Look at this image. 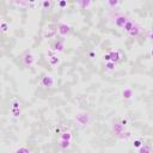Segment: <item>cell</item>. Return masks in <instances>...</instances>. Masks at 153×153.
Listing matches in <instances>:
<instances>
[{
    "mask_svg": "<svg viewBox=\"0 0 153 153\" xmlns=\"http://www.w3.org/2000/svg\"><path fill=\"white\" fill-rule=\"evenodd\" d=\"M0 25H1V31H2V32H6V31L8 30V24H7L5 20H2Z\"/></svg>",
    "mask_w": 153,
    "mask_h": 153,
    "instance_id": "cell-23",
    "label": "cell"
},
{
    "mask_svg": "<svg viewBox=\"0 0 153 153\" xmlns=\"http://www.w3.org/2000/svg\"><path fill=\"white\" fill-rule=\"evenodd\" d=\"M94 55H96V53H94V51H91V53H90V56H91V57H93Z\"/></svg>",
    "mask_w": 153,
    "mask_h": 153,
    "instance_id": "cell-30",
    "label": "cell"
},
{
    "mask_svg": "<svg viewBox=\"0 0 153 153\" xmlns=\"http://www.w3.org/2000/svg\"><path fill=\"white\" fill-rule=\"evenodd\" d=\"M60 147L62 148V149H67V148H69L71 147V141H67V140H60Z\"/></svg>",
    "mask_w": 153,
    "mask_h": 153,
    "instance_id": "cell-18",
    "label": "cell"
},
{
    "mask_svg": "<svg viewBox=\"0 0 153 153\" xmlns=\"http://www.w3.org/2000/svg\"><path fill=\"white\" fill-rule=\"evenodd\" d=\"M106 5L110 6V7H115L118 5V1H106Z\"/></svg>",
    "mask_w": 153,
    "mask_h": 153,
    "instance_id": "cell-26",
    "label": "cell"
},
{
    "mask_svg": "<svg viewBox=\"0 0 153 153\" xmlns=\"http://www.w3.org/2000/svg\"><path fill=\"white\" fill-rule=\"evenodd\" d=\"M35 61H36V59H35V56H33L32 53L27 51V53H25V54L23 55V62H24V65H25L26 67H31V66H33Z\"/></svg>",
    "mask_w": 153,
    "mask_h": 153,
    "instance_id": "cell-6",
    "label": "cell"
},
{
    "mask_svg": "<svg viewBox=\"0 0 153 153\" xmlns=\"http://www.w3.org/2000/svg\"><path fill=\"white\" fill-rule=\"evenodd\" d=\"M103 59H104V61H105V62H109V61H111V57H110V54H105V55L103 56Z\"/></svg>",
    "mask_w": 153,
    "mask_h": 153,
    "instance_id": "cell-27",
    "label": "cell"
},
{
    "mask_svg": "<svg viewBox=\"0 0 153 153\" xmlns=\"http://www.w3.org/2000/svg\"><path fill=\"white\" fill-rule=\"evenodd\" d=\"M92 2L91 1H80V2H78V5H80V6H82L84 8H86L87 6H90Z\"/></svg>",
    "mask_w": 153,
    "mask_h": 153,
    "instance_id": "cell-25",
    "label": "cell"
},
{
    "mask_svg": "<svg viewBox=\"0 0 153 153\" xmlns=\"http://www.w3.org/2000/svg\"><path fill=\"white\" fill-rule=\"evenodd\" d=\"M59 6H60L61 8L66 7V6H67V1H60V2H59Z\"/></svg>",
    "mask_w": 153,
    "mask_h": 153,
    "instance_id": "cell-28",
    "label": "cell"
},
{
    "mask_svg": "<svg viewBox=\"0 0 153 153\" xmlns=\"http://www.w3.org/2000/svg\"><path fill=\"white\" fill-rule=\"evenodd\" d=\"M48 62L50 63V66H55V65H57V63L60 62V57H59L57 54H55L51 49H50L49 53H48Z\"/></svg>",
    "mask_w": 153,
    "mask_h": 153,
    "instance_id": "cell-8",
    "label": "cell"
},
{
    "mask_svg": "<svg viewBox=\"0 0 153 153\" xmlns=\"http://www.w3.org/2000/svg\"><path fill=\"white\" fill-rule=\"evenodd\" d=\"M50 49H51L55 54L62 53V51L65 50V39H57V41H55Z\"/></svg>",
    "mask_w": 153,
    "mask_h": 153,
    "instance_id": "cell-5",
    "label": "cell"
},
{
    "mask_svg": "<svg viewBox=\"0 0 153 153\" xmlns=\"http://www.w3.org/2000/svg\"><path fill=\"white\" fill-rule=\"evenodd\" d=\"M74 120H75V122L80 127H86V126H88L92 122V116L90 114L85 112V111H80V112H76L75 114Z\"/></svg>",
    "mask_w": 153,
    "mask_h": 153,
    "instance_id": "cell-1",
    "label": "cell"
},
{
    "mask_svg": "<svg viewBox=\"0 0 153 153\" xmlns=\"http://www.w3.org/2000/svg\"><path fill=\"white\" fill-rule=\"evenodd\" d=\"M122 96H123L124 99H130V98L133 97V91H131V88L126 87V88L123 90V92H122Z\"/></svg>",
    "mask_w": 153,
    "mask_h": 153,
    "instance_id": "cell-14",
    "label": "cell"
},
{
    "mask_svg": "<svg viewBox=\"0 0 153 153\" xmlns=\"http://www.w3.org/2000/svg\"><path fill=\"white\" fill-rule=\"evenodd\" d=\"M57 35L62 38L65 36H67L69 32H71V26L67 24V23H60L57 26Z\"/></svg>",
    "mask_w": 153,
    "mask_h": 153,
    "instance_id": "cell-3",
    "label": "cell"
},
{
    "mask_svg": "<svg viewBox=\"0 0 153 153\" xmlns=\"http://www.w3.org/2000/svg\"><path fill=\"white\" fill-rule=\"evenodd\" d=\"M126 130V127L124 126H122L120 122H116V123H114V126H112V131H114V134L115 135H118V134H121L122 131H124Z\"/></svg>",
    "mask_w": 153,
    "mask_h": 153,
    "instance_id": "cell-11",
    "label": "cell"
},
{
    "mask_svg": "<svg viewBox=\"0 0 153 153\" xmlns=\"http://www.w3.org/2000/svg\"><path fill=\"white\" fill-rule=\"evenodd\" d=\"M151 55H152V57H153V48L151 49Z\"/></svg>",
    "mask_w": 153,
    "mask_h": 153,
    "instance_id": "cell-31",
    "label": "cell"
},
{
    "mask_svg": "<svg viewBox=\"0 0 153 153\" xmlns=\"http://www.w3.org/2000/svg\"><path fill=\"white\" fill-rule=\"evenodd\" d=\"M10 111H11V115L16 118H18L20 116V109H10Z\"/></svg>",
    "mask_w": 153,
    "mask_h": 153,
    "instance_id": "cell-21",
    "label": "cell"
},
{
    "mask_svg": "<svg viewBox=\"0 0 153 153\" xmlns=\"http://www.w3.org/2000/svg\"><path fill=\"white\" fill-rule=\"evenodd\" d=\"M134 25H135V20H134V19H131V18H128L127 23H126V24H124V26H123V30H124L127 33H129V32L133 30Z\"/></svg>",
    "mask_w": 153,
    "mask_h": 153,
    "instance_id": "cell-12",
    "label": "cell"
},
{
    "mask_svg": "<svg viewBox=\"0 0 153 153\" xmlns=\"http://www.w3.org/2000/svg\"><path fill=\"white\" fill-rule=\"evenodd\" d=\"M139 153H152V148H151L149 145L143 143V145L139 148Z\"/></svg>",
    "mask_w": 153,
    "mask_h": 153,
    "instance_id": "cell-16",
    "label": "cell"
},
{
    "mask_svg": "<svg viewBox=\"0 0 153 153\" xmlns=\"http://www.w3.org/2000/svg\"><path fill=\"white\" fill-rule=\"evenodd\" d=\"M116 137L120 139V140H122V141H128V140H130V139L133 137V131H130V130H124V131H122L121 134L116 135Z\"/></svg>",
    "mask_w": 153,
    "mask_h": 153,
    "instance_id": "cell-9",
    "label": "cell"
},
{
    "mask_svg": "<svg viewBox=\"0 0 153 153\" xmlns=\"http://www.w3.org/2000/svg\"><path fill=\"white\" fill-rule=\"evenodd\" d=\"M127 20H128V17H127L126 14L118 13V14L115 17V25H116V27L123 29V26H124V24L127 23Z\"/></svg>",
    "mask_w": 153,
    "mask_h": 153,
    "instance_id": "cell-4",
    "label": "cell"
},
{
    "mask_svg": "<svg viewBox=\"0 0 153 153\" xmlns=\"http://www.w3.org/2000/svg\"><path fill=\"white\" fill-rule=\"evenodd\" d=\"M39 85H41L42 87H45V88H51V87H54V85H55V79H54V76L50 75V74L43 75L42 79H41V81H39Z\"/></svg>",
    "mask_w": 153,
    "mask_h": 153,
    "instance_id": "cell-2",
    "label": "cell"
},
{
    "mask_svg": "<svg viewBox=\"0 0 153 153\" xmlns=\"http://www.w3.org/2000/svg\"><path fill=\"white\" fill-rule=\"evenodd\" d=\"M115 62L112 61H109V62H105V69L106 71H114L115 69Z\"/></svg>",
    "mask_w": 153,
    "mask_h": 153,
    "instance_id": "cell-19",
    "label": "cell"
},
{
    "mask_svg": "<svg viewBox=\"0 0 153 153\" xmlns=\"http://www.w3.org/2000/svg\"><path fill=\"white\" fill-rule=\"evenodd\" d=\"M142 32V26L140 25V24H136L135 23V25H134V27H133V30L128 33L130 37H137V36H140V33Z\"/></svg>",
    "mask_w": 153,
    "mask_h": 153,
    "instance_id": "cell-10",
    "label": "cell"
},
{
    "mask_svg": "<svg viewBox=\"0 0 153 153\" xmlns=\"http://www.w3.org/2000/svg\"><path fill=\"white\" fill-rule=\"evenodd\" d=\"M14 153H30V151L26 147H19Z\"/></svg>",
    "mask_w": 153,
    "mask_h": 153,
    "instance_id": "cell-24",
    "label": "cell"
},
{
    "mask_svg": "<svg viewBox=\"0 0 153 153\" xmlns=\"http://www.w3.org/2000/svg\"><path fill=\"white\" fill-rule=\"evenodd\" d=\"M109 54H110L111 61H112V62H115V63L121 59V54H120V51H117V50H115V51H110Z\"/></svg>",
    "mask_w": 153,
    "mask_h": 153,
    "instance_id": "cell-13",
    "label": "cell"
},
{
    "mask_svg": "<svg viewBox=\"0 0 153 153\" xmlns=\"http://www.w3.org/2000/svg\"><path fill=\"white\" fill-rule=\"evenodd\" d=\"M148 38H149V41H152V42H153V30H151V31H149V33H148Z\"/></svg>",
    "mask_w": 153,
    "mask_h": 153,
    "instance_id": "cell-29",
    "label": "cell"
},
{
    "mask_svg": "<svg viewBox=\"0 0 153 153\" xmlns=\"http://www.w3.org/2000/svg\"><path fill=\"white\" fill-rule=\"evenodd\" d=\"M60 140L71 141V140H72V134H71V131H62V133L60 134Z\"/></svg>",
    "mask_w": 153,
    "mask_h": 153,
    "instance_id": "cell-17",
    "label": "cell"
},
{
    "mask_svg": "<svg viewBox=\"0 0 153 153\" xmlns=\"http://www.w3.org/2000/svg\"><path fill=\"white\" fill-rule=\"evenodd\" d=\"M11 109H20V100L17 97L11 99Z\"/></svg>",
    "mask_w": 153,
    "mask_h": 153,
    "instance_id": "cell-15",
    "label": "cell"
},
{
    "mask_svg": "<svg viewBox=\"0 0 153 153\" xmlns=\"http://www.w3.org/2000/svg\"><path fill=\"white\" fill-rule=\"evenodd\" d=\"M142 145H143V142H142V140H140V139H136V140H134V142H133L134 148H137V149H139Z\"/></svg>",
    "mask_w": 153,
    "mask_h": 153,
    "instance_id": "cell-22",
    "label": "cell"
},
{
    "mask_svg": "<svg viewBox=\"0 0 153 153\" xmlns=\"http://www.w3.org/2000/svg\"><path fill=\"white\" fill-rule=\"evenodd\" d=\"M56 35H57V27H56V29H53L51 26H49V27L44 29V31H43V37H44L45 39H51V38H54Z\"/></svg>",
    "mask_w": 153,
    "mask_h": 153,
    "instance_id": "cell-7",
    "label": "cell"
},
{
    "mask_svg": "<svg viewBox=\"0 0 153 153\" xmlns=\"http://www.w3.org/2000/svg\"><path fill=\"white\" fill-rule=\"evenodd\" d=\"M41 6H42V10H50L51 1H42L41 2Z\"/></svg>",
    "mask_w": 153,
    "mask_h": 153,
    "instance_id": "cell-20",
    "label": "cell"
}]
</instances>
